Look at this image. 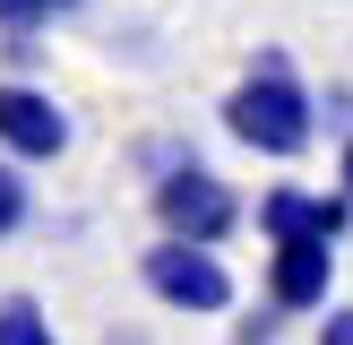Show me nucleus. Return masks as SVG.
<instances>
[{"mask_svg": "<svg viewBox=\"0 0 353 345\" xmlns=\"http://www.w3.org/2000/svg\"><path fill=\"white\" fill-rule=\"evenodd\" d=\"M69 147H78L69 103L52 95V86H34V78H0V155H17V164H61Z\"/></svg>", "mask_w": 353, "mask_h": 345, "instance_id": "4", "label": "nucleus"}, {"mask_svg": "<svg viewBox=\"0 0 353 345\" xmlns=\"http://www.w3.org/2000/svg\"><path fill=\"white\" fill-rule=\"evenodd\" d=\"M138 285H147L164 310H181V319H224V310L241 302L224 250L216 241H181V233H155L147 250H138Z\"/></svg>", "mask_w": 353, "mask_h": 345, "instance_id": "2", "label": "nucleus"}, {"mask_svg": "<svg viewBox=\"0 0 353 345\" xmlns=\"http://www.w3.org/2000/svg\"><path fill=\"white\" fill-rule=\"evenodd\" d=\"M268 302L285 319H319L336 302V241H268Z\"/></svg>", "mask_w": 353, "mask_h": 345, "instance_id": "5", "label": "nucleus"}, {"mask_svg": "<svg viewBox=\"0 0 353 345\" xmlns=\"http://www.w3.org/2000/svg\"><path fill=\"white\" fill-rule=\"evenodd\" d=\"M147 216L155 233H181V241H233L241 224H250V207H241V190L224 181V172H207V155H190V164L155 172L147 181Z\"/></svg>", "mask_w": 353, "mask_h": 345, "instance_id": "3", "label": "nucleus"}, {"mask_svg": "<svg viewBox=\"0 0 353 345\" xmlns=\"http://www.w3.org/2000/svg\"><path fill=\"white\" fill-rule=\"evenodd\" d=\"M34 224V199H26V172H17V155H0V241L26 233Z\"/></svg>", "mask_w": 353, "mask_h": 345, "instance_id": "9", "label": "nucleus"}, {"mask_svg": "<svg viewBox=\"0 0 353 345\" xmlns=\"http://www.w3.org/2000/svg\"><path fill=\"white\" fill-rule=\"evenodd\" d=\"M250 224H259V241H345V224H353V199L345 190H302V181H276V190H259V207H250Z\"/></svg>", "mask_w": 353, "mask_h": 345, "instance_id": "6", "label": "nucleus"}, {"mask_svg": "<svg viewBox=\"0 0 353 345\" xmlns=\"http://www.w3.org/2000/svg\"><path fill=\"white\" fill-rule=\"evenodd\" d=\"M190 155H199V147H190V130H164V138H138V172H147V181H155V172H172V164H190Z\"/></svg>", "mask_w": 353, "mask_h": 345, "instance_id": "10", "label": "nucleus"}, {"mask_svg": "<svg viewBox=\"0 0 353 345\" xmlns=\"http://www.w3.org/2000/svg\"><path fill=\"white\" fill-rule=\"evenodd\" d=\"M224 130L250 155H268V164H293V155L319 147V95H310V78L293 69L285 43L250 52V69H241L233 95H224Z\"/></svg>", "mask_w": 353, "mask_h": 345, "instance_id": "1", "label": "nucleus"}, {"mask_svg": "<svg viewBox=\"0 0 353 345\" xmlns=\"http://www.w3.org/2000/svg\"><path fill=\"white\" fill-rule=\"evenodd\" d=\"M336 190L353 199V138H336Z\"/></svg>", "mask_w": 353, "mask_h": 345, "instance_id": "12", "label": "nucleus"}, {"mask_svg": "<svg viewBox=\"0 0 353 345\" xmlns=\"http://www.w3.org/2000/svg\"><path fill=\"white\" fill-rule=\"evenodd\" d=\"M310 345H353V302H327L319 310V337Z\"/></svg>", "mask_w": 353, "mask_h": 345, "instance_id": "11", "label": "nucleus"}, {"mask_svg": "<svg viewBox=\"0 0 353 345\" xmlns=\"http://www.w3.org/2000/svg\"><path fill=\"white\" fill-rule=\"evenodd\" d=\"M86 0H0V34H52V26H69Z\"/></svg>", "mask_w": 353, "mask_h": 345, "instance_id": "8", "label": "nucleus"}, {"mask_svg": "<svg viewBox=\"0 0 353 345\" xmlns=\"http://www.w3.org/2000/svg\"><path fill=\"white\" fill-rule=\"evenodd\" d=\"M0 345H61L52 337V310L34 293H0Z\"/></svg>", "mask_w": 353, "mask_h": 345, "instance_id": "7", "label": "nucleus"}]
</instances>
